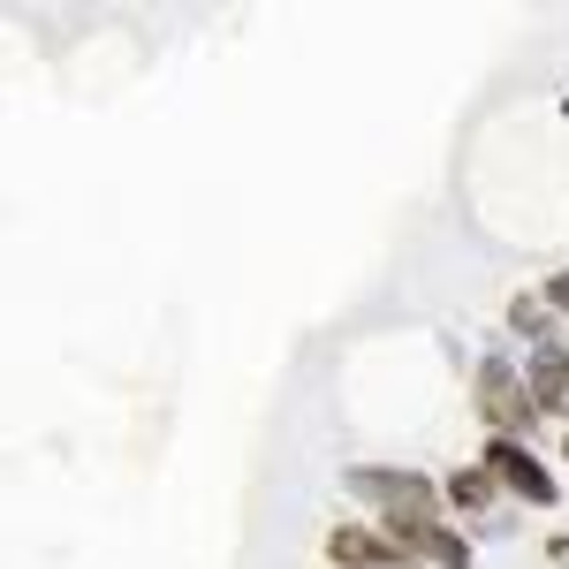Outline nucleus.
<instances>
[{
    "label": "nucleus",
    "mask_w": 569,
    "mask_h": 569,
    "mask_svg": "<svg viewBox=\"0 0 569 569\" xmlns=\"http://www.w3.org/2000/svg\"><path fill=\"white\" fill-rule=\"evenodd\" d=\"M350 493L380 501L395 525H433V486L410 479V471H350Z\"/></svg>",
    "instance_id": "1"
},
{
    "label": "nucleus",
    "mask_w": 569,
    "mask_h": 569,
    "mask_svg": "<svg viewBox=\"0 0 569 569\" xmlns=\"http://www.w3.org/2000/svg\"><path fill=\"white\" fill-rule=\"evenodd\" d=\"M479 410H486V426L509 440V426H525L539 402H531V388L501 365V357H486V365H479Z\"/></svg>",
    "instance_id": "2"
},
{
    "label": "nucleus",
    "mask_w": 569,
    "mask_h": 569,
    "mask_svg": "<svg viewBox=\"0 0 569 569\" xmlns=\"http://www.w3.org/2000/svg\"><path fill=\"white\" fill-rule=\"evenodd\" d=\"M486 471H493V479L509 486V493L539 501V509L555 501V479L539 471V456H531V448H517V440H493V448H486Z\"/></svg>",
    "instance_id": "3"
},
{
    "label": "nucleus",
    "mask_w": 569,
    "mask_h": 569,
    "mask_svg": "<svg viewBox=\"0 0 569 569\" xmlns=\"http://www.w3.org/2000/svg\"><path fill=\"white\" fill-rule=\"evenodd\" d=\"M388 539L402 555H426V562H440V569H471V547L448 525H388Z\"/></svg>",
    "instance_id": "4"
},
{
    "label": "nucleus",
    "mask_w": 569,
    "mask_h": 569,
    "mask_svg": "<svg viewBox=\"0 0 569 569\" xmlns=\"http://www.w3.org/2000/svg\"><path fill=\"white\" fill-rule=\"evenodd\" d=\"M525 388H531V402H539V410L569 418V350H531Z\"/></svg>",
    "instance_id": "5"
},
{
    "label": "nucleus",
    "mask_w": 569,
    "mask_h": 569,
    "mask_svg": "<svg viewBox=\"0 0 569 569\" xmlns=\"http://www.w3.org/2000/svg\"><path fill=\"white\" fill-rule=\"evenodd\" d=\"M448 501H456V509H486V501H493V471H456V479H448Z\"/></svg>",
    "instance_id": "6"
},
{
    "label": "nucleus",
    "mask_w": 569,
    "mask_h": 569,
    "mask_svg": "<svg viewBox=\"0 0 569 569\" xmlns=\"http://www.w3.org/2000/svg\"><path fill=\"white\" fill-rule=\"evenodd\" d=\"M509 327L539 342V335H547V305H531V297H517V305H509Z\"/></svg>",
    "instance_id": "7"
},
{
    "label": "nucleus",
    "mask_w": 569,
    "mask_h": 569,
    "mask_svg": "<svg viewBox=\"0 0 569 569\" xmlns=\"http://www.w3.org/2000/svg\"><path fill=\"white\" fill-rule=\"evenodd\" d=\"M547 305H555V311H569V273H555V281H547Z\"/></svg>",
    "instance_id": "8"
}]
</instances>
